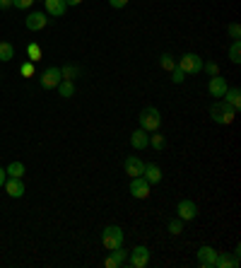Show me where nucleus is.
I'll return each mask as SVG.
<instances>
[{"label":"nucleus","instance_id":"4468645a","mask_svg":"<svg viewBox=\"0 0 241 268\" xmlns=\"http://www.w3.org/2000/svg\"><path fill=\"white\" fill-rule=\"evenodd\" d=\"M130 145H133L135 150H145L149 145V133L147 130H142V128L133 130V133H130Z\"/></svg>","mask_w":241,"mask_h":268},{"label":"nucleus","instance_id":"6e6552de","mask_svg":"<svg viewBox=\"0 0 241 268\" xmlns=\"http://www.w3.org/2000/svg\"><path fill=\"white\" fill-rule=\"evenodd\" d=\"M130 196L133 198H149V184L142 179V176H133V181H130Z\"/></svg>","mask_w":241,"mask_h":268},{"label":"nucleus","instance_id":"c756f323","mask_svg":"<svg viewBox=\"0 0 241 268\" xmlns=\"http://www.w3.org/2000/svg\"><path fill=\"white\" fill-rule=\"evenodd\" d=\"M203 70H205V73H210L215 77V75H220V65L215 63V61H207V63H203Z\"/></svg>","mask_w":241,"mask_h":268},{"label":"nucleus","instance_id":"9b49d317","mask_svg":"<svg viewBox=\"0 0 241 268\" xmlns=\"http://www.w3.org/2000/svg\"><path fill=\"white\" fill-rule=\"evenodd\" d=\"M128 263V251H123L118 247V249H111V256L104 261V266L106 268H120V266H126Z\"/></svg>","mask_w":241,"mask_h":268},{"label":"nucleus","instance_id":"423d86ee","mask_svg":"<svg viewBox=\"0 0 241 268\" xmlns=\"http://www.w3.org/2000/svg\"><path fill=\"white\" fill-rule=\"evenodd\" d=\"M128 263L133 268H145L149 263V249H147V247H142V244L135 247V249L128 254Z\"/></svg>","mask_w":241,"mask_h":268},{"label":"nucleus","instance_id":"9d476101","mask_svg":"<svg viewBox=\"0 0 241 268\" xmlns=\"http://www.w3.org/2000/svg\"><path fill=\"white\" fill-rule=\"evenodd\" d=\"M215 259H217V251L213 247H200L198 249V266L200 268H215Z\"/></svg>","mask_w":241,"mask_h":268},{"label":"nucleus","instance_id":"2f4dec72","mask_svg":"<svg viewBox=\"0 0 241 268\" xmlns=\"http://www.w3.org/2000/svg\"><path fill=\"white\" fill-rule=\"evenodd\" d=\"M19 73L24 75V77H32V75H34V63H32V61H27V63L19 68Z\"/></svg>","mask_w":241,"mask_h":268},{"label":"nucleus","instance_id":"f257e3e1","mask_svg":"<svg viewBox=\"0 0 241 268\" xmlns=\"http://www.w3.org/2000/svg\"><path fill=\"white\" fill-rule=\"evenodd\" d=\"M234 116H236V109L229 106L227 102H215L213 106H210V119H213L215 123H220V126L234 123Z\"/></svg>","mask_w":241,"mask_h":268},{"label":"nucleus","instance_id":"f8f14e48","mask_svg":"<svg viewBox=\"0 0 241 268\" xmlns=\"http://www.w3.org/2000/svg\"><path fill=\"white\" fill-rule=\"evenodd\" d=\"M123 169H126V174L133 179V176H142V169H145V162L140 157H128L123 162Z\"/></svg>","mask_w":241,"mask_h":268},{"label":"nucleus","instance_id":"20e7f679","mask_svg":"<svg viewBox=\"0 0 241 268\" xmlns=\"http://www.w3.org/2000/svg\"><path fill=\"white\" fill-rule=\"evenodd\" d=\"M178 68L184 70L186 75H198L203 73V58L198 53H184L181 56V61H178Z\"/></svg>","mask_w":241,"mask_h":268},{"label":"nucleus","instance_id":"ddd939ff","mask_svg":"<svg viewBox=\"0 0 241 268\" xmlns=\"http://www.w3.org/2000/svg\"><path fill=\"white\" fill-rule=\"evenodd\" d=\"M3 186H5L8 196H12V198H22L24 196V184H22V179H17V176H10Z\"/></svg>","mask_w":241,"mask_h":268},{"label":"nucleus","instance_id":"7c9ffc66","mask_svg":"<svg viewBox=\"0 0 241 268\" xmlns=\"http://www.w3.org/2000/svg\"><path fill=\"white\" fill-rule=\"evenodd\" d=\"M227 32H229V37H232L234 41H236V39H241V27L236 24V22H232V24L227 27Z\"/></svg>","mask_w":241,"mask_h":268},{"label":"nucleus","instance_id":"f3484780","mask_svg":"<svg viewBox=\"0 0 241 268\" xmlns=\"http://www.w3.org/2000/svg\"><path fill=\"white\" fill-rule=\"evenodd\" d=\"M44 5H46V12L53 15V17H63L65 10H68L65 0H44Z\"/></svg>","mask_w":241,"mask_h":268},{"label":"nucleus","instance_id":"aec40b11","mask_svg":"<svg viewBox=\"0 0 241 268\" xmlns=\"http://www.w3.org/2000/svg\"><path fill=\"white\" fill-rule=\"evenodd\" d=\"M58 94H61L63 99H70V97L75 94V83L73 80H61V83H58Z\"/></svg>","mask_w":241,"mask_h":268},{"label":"nucleus","instance_id":"1a4fd4ad","mask_svg":"<svg viewBox=\"0 0 241 268\" xmlns=\"http://www.w3.org/2000/svg\"><path fill=\"white\" fill-rule=\"evenodd\" d=\"M24 24H27L29 32H41V29H44V27L48 24L46 12H32V15H27Z\"/></svg>","mask_w":241,"mask_h":268},{"label":"nucleus","instance_id":"473e14b6","mask_svg":"<svg viewBox=\"0 0 241 268\" xmlns=\"http://www.w3.org/2000/svg\"><path fill=\"white\" fill-rule=\"evenodd\" d=\"M12 5H15L17 10H27V8L34 5V0H12Z\"/></svg>","mask_w":241,"mask_h":268},{"label":"nucleus","instance_id":"2eb2a0df","mask_svg":"<svg viewBox=\"0 0 241 268\" xmlns=\"http://www.w3.org/2000/svg\"><path fill=\"white\" fill-rule=\"evenodd\" d=\"M142 179H145L149 186L159 184V181H162V169H159L157 165H145V169H142Z\"/></svg>","mask_w":241,"mask_h":268},{"label":"nucleus","instance_id":"a211bd4d","mask_svg":"<svg viewBox=\"0 0 241 268\" xmlns=\"http://www.w3.org/2000/svg\"><path fill=\"white\" fill-rule=\"evenodd\" d=\"M222 97H224L222 102H227L229 106H234V109L239 111V106H241V92H239V87H227V92H224Z\"/></svg>","mask_w":241,"mask_h":268},{"label":"nucleus","instance_id":"c85d7f7f","mask_svg":"<svg viewBox=\"0 0 241 268\" xmlns=\"http://www.w3.org/2000/svg\"><path fill=\"white\" fill-rule=\"evenodd\" d=\"M184 80H186V73H184V70H181V68L176 65V68L171 70V83H174V85H181Z\"/></svg>","mask_w":241,"mask_h":268},{"label":"nucleus","instance_id":"c9c22d12","mask_svg":"<svg viewBox=\"0 0 241 268\" xmlns=\"http://www.w3.org/2000/svg\"><path fill=\"white\" fill-rule=\"evenodd\" d=\"M5 181H8V172H5V169H0V186L5 184Z\"/></svg>","mask_w":241,"mask_h":268},{"label":"nucleus","instance_id":"a878e982","mask_svg":"<svg viewBox=\"0 0 241 268\" xmlns=\"http://www.w3.org/2000/svg\"><path fill=\"white\" fill-rule=\"evenodd\" d=\"M77 73H80V70H77V65H63V68H61V75H63V80H75V77H77Z\"/></svg>","mask_w":241,"mask_h":268},{"label":"nucleus","instance_id":"bb28decb","mask_svg":"<svg viewBox=\"0 0 241 268\" xmlns=\"http://www.w3.org/2000/svg\"><path fill=\"white\" fill-rule=\"evenodd\" d=\"M164 143H167V140H164V136H162V133H157V130H155V136H149V145H152L155 150H164Z\"/></svg>","mask_w":241,"mask_h":268},{"label":"nucleus","instance_id":"393cba45","mask_svg":"<svg viewBox=\"0 0 241 268\" xmlns=\"http://www.w3.org/2000/svg\"><path fill=\"white\" fill-rule=\"evenodd\" d=\"M159 65H162L164 70H174V68H176V61H174L171 53H162L159 56Z\"/></svg>","mask_w":241,"mask_h":268},{"label":"nucleus","instance_id":"f704fd0d","mask_svg":"<svg viewBox=\"0 0 241 268\" xmlns=\"http://www.w3.org/2000/svg\"><path fill=\"white\" fill-rule=\"evenodd\" d=\"M12 8V0H0V10H8Z\"/></svg>","mask_w":241,"mask_h":268},{"label":"nucleus","instance_id":"4be33fe9","mask_svg":"<svg viewBox=\"0 0 241 268\" xmlns=\"http://www.w3.org/2000/svg\"><path fill=\"white\" fill-rule=\"evenodd\" d=\"M27 56H29V61H32V63H39V61L44 58V51H41L39 44H29V46H27Z\"/></svg>","mask_w":241,"mask_h":268},{"label":"nucleus","instance_id":"39448f33","mask_svg":"<svg viewBox=\"0 0 241 268\" xmlns=\"http://www.w3.org/2000/svg\"><path fill=\"white\" fill-rule=\"evenodd\" d=\"M63 80V75H61V68H56V65H51V68H46L44 70V75L39 77V83H41V87L44 90H53V87H58V83Z\"/></svg>","mask_w":241,"mask_h":268},{"label":"nucleus","instance_id":"b1692460","mask_svg":"<svg viewBox=\"0 0 241 268\" xmlns=\"http://www.w3.org/2000/svg\"><path fill=\"white\" fill-rule=\"evenodd\" d=\"M5 172H8V176H17V179H22V174H24V165H22V162H10Z\"/></svg>","mask_w":241,"mask_h":268},{"label":"nucleus","instance_id":"f03ea898","mask_svg":"<svg viewBox=\"0 0 241 268\" xmlns=\"http://www.w3.org/2000/svg\"><path fill=\"white\" fill-rule=\"evenodd\" d=\"M140 128L147 130V133H155V130H159V126H162V114H159L155 106H147V109L140 111Z\"/></svg>","mask_w":241,"mask_h":268},{"label":"nucleus","instance_id":"7ed1b4c3","mask_svg":"<svg viewBox=\"0 0 241 268\" xmlns=\"http://www.w3.org/2000/svg\"><path fill=\"white\" fill-rule=\"evenodd\" d=\"M123 239H126V232L120 230L118 225H109V227H104L102 232V244L106 247V249H118V247H123Z\"/></svg>","mask_w":241,"mask_h":268},{"label":"nucleus","instance_id":"0eeeda50","mask_svg":"<svg viewBox=\"0 0 241 268\" xmlns=\"http://www.w3.org/2000/svg\"><path fill=\"white\" fill-rule=\"evenodd\" d=\"M176 215L181 218L184 222H191L198 218V205L193 203V201H188V198H184V201H178L176 203Z\"/></svg>","mask_w":241,"mask_h":268},{"label":"nucleus","instance_id":"5701e85b","mask_svg":"<svg viewBox=\"0 0 241 268\" xmlns=\"http://www.w3.org/2000/svg\"><path fill=\"white\" fill-rule=\"evenodd\" d=\"M229 61L232 63H241V41H232V46H229Z\"/></svg>","mask_w":241,"mask_h":268},{"label":"nucleus","instance_id":"72a5a7b5","mask_svg":"<svg viewBox=\"0 0 241 268\" xmlns=\"http://www.w3.org/2000/svg\"><path fill=\"white\" fill-rule=\"evenodd\" d=\"M109 5H111L113 10H123L128 5V0H109Z\"/></svg>","mask_w":241,"mask_h":268},{"label":"nucleus","instance_id":"e433bc0d","mask_svg":"<svg viewBox=\"0 0 241 268\" xmlns=\"http://www.w3.org/2000/svg\"><path fill=\"white\" fill-rule=\"evenodd\" d=\"M65 5H73V8H77V5H82V0H65Z\"/></svg>","mask_w":241,"mask_h":268},{"label":"nucleus","instance_id":"412c9836","mask_svg":"<svg viewBox=\"0 0 241 268\" xmlns=\"http://www.w3.org/2000/svg\"><path fill=\"white\" fill-rule=\"evenodd\" d=\"M12 58H15V48H12V44H10V41H0V61L8 63V61H12Z\"/></svg>","mask_w":241,"mask_h":268},{"label":"nucleus","instance_id":"dca6fc26","mask_svg":"<svg viewBox=\"0 0 241 268\" xmlns=\"http://www.w3.org/2000/svg\"><path fill=\"white\" fill-rule=\"evenodd\" d=\"M207 92L213 94V97H222V94L227 92V80L220 77V75H215L213 80L207 83Z\"/></svg>","mask_w":241,"mask_h":268},{"label":"nucleus","instance_id":"6ab92c4d","mask_svg":"<svg viewBox=\"0 0 241 268\" xmlns=\"http://www.w3.org/2000/svg\"><path fill=\"white\" fill-rule=\"evenodd\" d=\"M215 268H234L232 254H229V251H217V259H215Z\"/></svg>","mask_w":241,"mask_h":268},{"label":"nucleus","instance_id":"cd10ccee","mask_svg":"<svg viewBox=\"0 0 241 268\" xmlns=\"http://www.w3.org/2000/svg\"><path fill=\"white\" fill-rule=\"evenodd\" d=\"M169 232H171V234H181V232H184V220H181V218L169 220Z\"/></svg>","mask_w":241,"mask_h":268}]
</instances>
